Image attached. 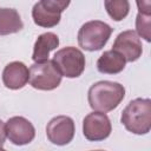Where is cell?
Instances as JSON below:
<instances>
[{
	"label": "cell",
	"mask_w": 151,
	"mask_h": 151,
	"mask_svg": "<svg viewBox=\"0 0 151 151\" xmlns=\"http://www.w3.org/2000/svg\"><path fill=\"white\" fill-rule=\"evenodd\" d=\"M125 97V87L110 80H100L91 85L87 92L90 107L97 112H109L114 110Z\"/></svg>",
	"instance_id": "obj_1"
},
{
	"label": "cell",
	"mask_w": 151,
	"mask_h": 151,
	"mask_svg": "<svg viewBox=\"0 0 151 151\" xmlns=\"http://www.w3.org/2000/svg\"><path fill=\"white\" fill-rule=\"evenodd\" d=\"M120 122L124 127L134 134H146L151 130V100L136 98L123 110Z\"/></svg>",
	"instance_id": "obj_2"
},
{
	"label": "cell",
	"mask_w": 151,
	"mask_h": 151,
	"mask_svg": "<svg viewBox=\"0 0 151 151\" xmlns=\"http://www.w3.org/2000/svg\"><path fill=\"white\" fill-rule=\"evenodd\" d=\"M113 28L100 20L85 22L78 31V44L85 51H99L109 41Z\"/></svg>",
	"instance_id": "obj_3"
},
{
	"label": "cell",
	"mask_w": 151,
	"mask_h": 151,
	"mask_svg": "<svg viewBox=\"0 0 151 151\" xmlns=\"http://www.w3.org/2000/svg\"><path fill=\"white\" fill-rule=\"evenodd\" d=\"M52 61L61 77L66 78L80 77L85 70L86 64L84 53L74 46H67L57 51Z\"/></svg>",
	"instance_id": "obj_4"
},
{
	"label": "cell",
	"mask_w": 151,
	"mask_h": 151,
	"mask_svg": "<svg viewBox=\"0 0 151 151\" xmlns=\"http://www.w3.org/2000/svg\"><path fill=\"white\" fill-rule=\"evenodd\" d=\"M61 74L52 60L34 63L29 67V84L33 88L51 91L57 88L61 83Z\"/></svg>",
	"instance_id": "obj_5"
},
{
	"label": "cell",
	"mask_w": 151,
	"mask_h": 151,
	"mask_svg": "<svg viewBox=\"0 0 151 151\" xmlns=\"http://www.w3.org/2000/svg\"><path fill=\"white\" fill-rule=\"evenodd\" d=\"M70 5L64 0H41L34 4L32 8V18L35 25L51 28L60 22L61 13Z\"/></svg>",
	"instance_id": "obj_6"
},
{
	"label": "cell",
	"mask_w": 151,
	"mask_h": 151,
	"mask_svg": "<svg viewBox=\"0 0 151 151\" xmlns=\"http://www.w3.org/2000/svg\"><path fill=\"white\" fill-rule=\"evenodd\" d=\"M74 122L68 116H57L52 118L46 126L47 139L58 146L70 144L74 137Z\"/></svg>",
	"instance_id": "obj_7"
},
{
	"label": "cell",
	"mask_w": 151,
	"mask_h": 151,
	"mask_svg": "<svg viewBox=\"0 0 151 151\" xmlns=\"http://www.w3.org/2000/svg\"><path fill=\"white\" fill-rule=\"evenodd\" d=\"M112 125L106 113L93 111L83 120V134L90 142H100L111 134Z\"/></svg>",
	"instance_id": "obj_8"
},
{
	"label": "cell",
	"mask_w": 151,
	"mask_h": 151,
	"mask_svg": "<svg viewBox=\"0 0 151 151\" xmlns=\"http://www.w3.org/2000/svg\"><path fill=\"white\" fill-rule=\"evenodd\" d=\"M6 137L14 145H26L29 144L35 137V129L33 124L21 116L11 117L5 124Z\"/></svg>",
	"instance_id": "obj_9"
},
{
	"label": "cell",
	"mask_w": 151,
	"mask_h": 151,
	"mask_svg": "<svg viewBox=\"0 0 151 151\" xmlns=\"http://www.w3.org/2000/svg\"><path fill=\"white\" fill-rule=\"evenodd\" d=\"M112 50L122 54L125 59V61H136L142 57L143 53V45L142 40L138 37V34L132 31H123L120 32L112 46Z\"/></svg>",
	"instance_id": "obj_10"
},
{
	"label": "cell",
	"mask_w": 151,
	"mask_h": 151,
	"mask_svg": "<svg viewBox=\"0 0 151 151\" xmlns=\"http://www.w3.org/2000/svg\"><path fill=\"white\" fill-rule=\"evenodd\" d=\"M29 80V70L22 61H12L2 71V83L9 90L22 88Z\"/></svg>",
	"instance_id": "obj_11"
},
{
	"label": "cell",
	"mask_w": 151,
	"mask_h": 151,
	"mask_svg": "<svg viewBox=\"0 0 151 151\" xmlns=\"http://www.w3.org/2000/svg\"><path fill=\"white\" fill-rule=\"evenodd\" d=\"M59 46V38L53 32H46L40 34L33 46L32 59L34 63H42L48 60L50 52Z\"/></svg>",
	"instance_id": "obj_12"
},
{
	"label": "cell",
	"mask_w": 151,
	"mask_h": 151,
	"mask_svg": "<svg viewBox=\"0 0 151 151\" xmlns=\"http://www.w3.org/2000/svg\"><path fill=\"white\" fill-rule=\"evenodd\" d=\"M125 59L118 52L105 51L97 60V70L104 74H117L125 68Z\"/></svg>",
	"instance_id": "obj_13"
},
{
	"label": "cell",
	"mask_w": 151,
	"mask_h": 151,
	"mask_svg": "<svg viewBox=\"0 0 151 151\" xmlns=\"http://www.w3.org/2000/svg\"><path fill=\"white\" fill-rule=\"evenodd\" d=\"M24 28L20 14L14 8H0V35L13 34Z\"/></svg>",
	"instance_id": "obj_14"
},
{
	"label": "cell",
	"mask_w": 151,
	"mask_h": 151,
	"mask_svg": "<svg viewBox=\"0 0 151 151\" xmlns=\"http://www.w3.org/2000/svg\"><path fill=\"white\" fill-rule=\"evenodd\" d=\"M104 6L107 14L114 21H122L130 12V2L127 0H105Z\"/></svg>",
	"instance_id": "obj_15"
},
{
	"label": "cell",
	"mask_w": 151,
	"mask_h": 151,
	"mask_svg": "<svg viewBox=\"0 0 151 151\" xmlns=\"http://www.w3.org/2000/svg\"><path fill=\"white\" fill-rule=\"evenodd\" d=\"M136 33L147 42L151 41V13L138 12L136 17Z\"/></svg>",
	"instance_id": "obj_16"
},
{
	"label": "cell",
	"mask_w": 151,
	"mask_h": 151,
	"mask_svg": "<svg viewBox=\"0 0 151 151\" xmlns=\"http://www.w3.org/2000/svg\"><path fill=\"white\" fill-rule=\"evenodd\" d=\"M137 7H138V12L151 13V2L149 0H146V1H137Z\"/></svg>",
	"instance_id": "obj_17"
},
{
	"label": "cell",
	"mask_w": 151,
	"mask_h": 151,
	"mask_svg": "<svg viewBox=\"0 0 151 151\" xmlns=\"http://www.w3.org/2000/svg\"><path fill=\"white\" fill-rule=\"evenodd\" d=\"M6 140V131H5V124L4 122L0 119V147H2V145L5 144Z\"/></svg>",
	"instance_id": "obj_18"
},
{
	"label": "cell",
	"mask_w": 151,
	"mask_h": 151,
	"mask_svg": "<svg viewBox=\"0 0 151 151\" xmlns=\"http://www.w3.org/2000/svg\"><path fill=\"white\" fill-rule=\"evenodd\" d=\"M0 151H6L5 149H2V147H0Z\"/></svg>",
	"instance_id": "obj_19"
},
{
	"label": "cell",
	"mask_w": 151,
	"mask_h": 151,
	"mask_svg": "<svg viewBox=\"0 0 151 151\" xmlns=\"http://www.w3.org/2000/svg\"><path fill=\"white\" fill-rule=\"evenodd\" d=\"M92 151H104V150H92Z\"/></svg>",
	"instance_id": "obj_20"
}]
</instances>
